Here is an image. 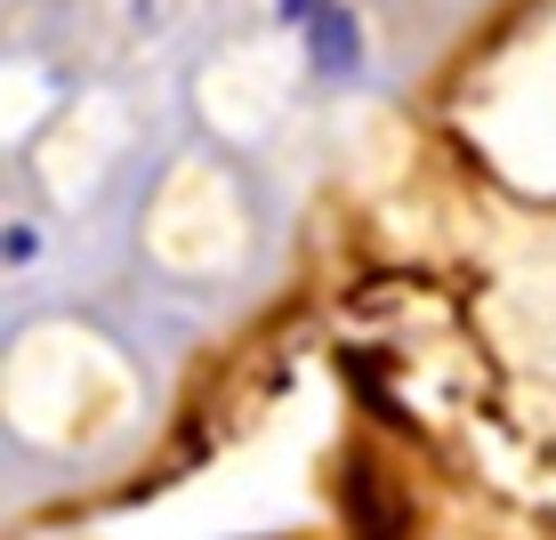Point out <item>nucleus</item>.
<instances>
[{"instance_id":"1","label":"nucleus","mask_w":556,"mask_h":540,"mask_svg":"<svg viewBox=\"0 0 556 540\" xmlns=\"http://www.w3.org/2000/svg\"><path fill=\"white\" fill-rule=\"evenodd\" d=\"M306 33H315V65H323V73H355L363 41H355V16H348V9H323Z\"/></svg>"},{"instance_id":"2","label":"nucleus","mask_w":556,"mask_h":540,"mask_svg":"<svg viewBox=\"0 0 556 540\" xmlns=\"http://www.w3.org/2000/svg\"><path fill=\"white\" fill-rule=\"evenodd\" d=\"M282 16H291V25H315V16H323V0H282Z\"/></svg>"}]
</instances>
